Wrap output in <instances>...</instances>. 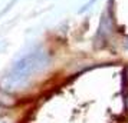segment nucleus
Returning a JSON list of instances; mask_svg holds the SVG:
<instances>
[{"label": "nucleus", "mask_w": 128, "mask_h": 123, "mask_svg": "<svg viewBox=\"0 0 128 123\" xmlns=\"http://www.w3.org/2000/svg\"><path fill=\"white\" fill-rule=\"evenodd\" d=\"M48 65V54L45 52H33L29 53L19 60L12 67V70L4 77V87L9 90L13 89H22L29 82L36 73H39L42 69H45Z\"/></svg>", "instance_id": "f257e3e1"}, {"label": "nucleus", "mask_w": 128, "mask_h": 123, "mask_svg": "<svg viewBox=\"0 0 128 123\" xmlns=\"http://www.w3.org/2000/svg\"><path fill=\"white\" fill-rule=\"evenodd\" d=\"M0 123H10V120L7 117H0Z\"/></svg>", "instance_id": "f03ea898"}, {"label": "nucleus", "mask_w": 128, "mask_h": 123, "mask_svg": "<svg viewBox=\"0 0 128 123\" xmlns=\"http://www.w3.org/2000/svg\"><path fill=\"white\" fill-rule=\"evenodd\" d=\"M125 47H128V41H127V43H125Z\"/></svg>", "instance_id": "7ed1b4c3"}]
</instances>
